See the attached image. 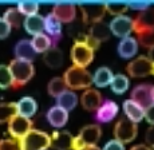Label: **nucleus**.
Listing matches in <instances>:
<instances>
[{
	"label": "nucleus",
	"instance_id": "obj_32",
	"mask_svg": "<svg viewBox=\"0 0 154 150\" xmlns=\"http://www.w3.org/2000/svg\"><path fill=\"white\" fill-rule=\"evenodd\" d=\"M66 90H67V86H66V83H64L62 76H55V78H52L51 81L48 82V86H47L48 94L51 96H54L55 99L58 98L62 93H64Z\"/></svg>",
	"mask_w": 154,
	"mask_h": 150
},
{
	"label": "nucleus",
	"instance_id": "obj_18",
	"mask_svg": "<svg viewBox=\"0 0 154 150\" xmlns=\"http://www.w3.org/2000/svg\"><path fill=\"white\" fill-rule=\"evenodd\" d=\"M44 31L51 38L54 46H56L59 39H62V23L52 14L44 16Z\"/></svg>",
	"mask_w": 154,
	"mask_h": 150
},
{
	"label": "nucleus",
	"instance_id": "obj_39",
	"mask_svg": "<svg viewBox=\"0 0 154 150\" xmlns=\"http://www.w3.org/2000/svg\"><path fill=\"white\" fill-rule=\"evenodd\" d=\"M100 150H126V149H125V145L121 143L119 141L111 139V141H109V142H106L103 149H100Z\"/></svg>",
	"mask_w": 154,
	"mask_h": 150
},
{
	"label": "nucleus",
	"instance_id": "obj_34",
	"mask_svg": "<svg viewBox=\"0 0 154 150\" xmlns=\"http://www.w3.org/2000/svg\"><path fill=\"white\" fill-rule=\"evenodd\" d=\"M16 10L20 12L22 16H32L36 15L38 11H39V3L36 2H20L17 3Z\"/></svg>",
	"mask_w": 154,
	"mask_h": 150
},
{
	"label": "nucleus",
	"instance_id": "obj_8",
	"mask_svg": "<svg viewBox=\"0 0 154 150\" xmlns=\"http://www.w3.org/2000/svg\"><path fill=\"white\" fill-rule=\"evenodd\" d=\"M109 28H110L111 34H114V36H118L121 39L127 38L134 31V28H133V19L126 15L114 16V19L109 24Z\"/></svg>",
	"mask_w": 154,
	"mask_h": 150
},
{
	"label": "nucleus",
	"instance_id": "obj_47",
	"mask_svg": "<svg viewBox=\"0 0 154 150\" xmlns=\"http://www.w3.org/2000/svg\"><path fill=\"white\" fill-rule=\"evenodd\" d=\"M152 99H153V105H154V86H152Z\"/></svg>",
	"mask_w": 154,
	"mask_h": 150
},
{
	"label": "nucleus",
	"instance_id": "obj_28",
	"mask_svg": "<svg viewBox=\"0 0 154 150\" xmlns=\"http://www.w3.org/2000/svg\"><path fill=\"white\" fill-rule=\"evenodd\" d=\"M114 74L109 67H99V69L95 70L93 75V83L95 84L97 87H106V86H110L111 83V79Z\"/></svg>",
	"mask_w": 154,
	"mask_h": 150
},
{
	"label": "nucleus",
	"instance_id": "obj_24",
	"mask_svg": "<svg viewBox=\"0 0 154 150\" xmlns=\"http://www.w3.org/2000/svg\"><path fill=\"white\" fill-rule=\"evenodd\" d=\"M43 62L50 69H59L63 64V52L56 46H52L43 54Z\"/></svg>",
	"mask_w": 154,
	"mask_h": 150
},
{
	"label": "nucleus",
	"instance_id": "obj_44",
	"mask_svg": "<svg viewBox=\"0 0 154 150\" xmlns=\"http://www.w3.org/2000/svg\"><path fill=\"white\" fill-rule=\"evenodd\" d=\"M130 150H153L152 148H149L147 145H145V143H140V145H135L133 146Z\"/></svg>",
	"mask_w": 154,
	"mask_h": 150
},
{
	"label": "nucleus",
	"instance_id": "obj_15",
	"mask_svg": "<svg viewBox=\"0 0 154 150\" xmlns=\"http://www.w3.org/2000/svg\"><path fill=\"white\" fill-rule=\"evenodd\" d=\"M118 105L114 101H103L102 105L98 107V110L95 111V119L99 123H109L114 119V117L118 114Z\"/></svg>",
	"mask_w": 154,
	"mask_h": 150
},
{
	"label": "nucleus",
	"instance_id": "obj_2",
	"mask_svg": "<svg viewBox=\"0 0 154 150\" xmlns=\"http://www.w3.org/2000/svg\"><path fill=\"white\" fill-rule=\"evenodd\" d=\"M11 76H12V87L20 89L24 84H27L35 75V67L32 62L22 60V59H12L8 64Z\"/></svg>",
	"mask_w": 154,
	"mask_h": 150
},
{
	"label": "nucleus",
	"instance_id": "obj_33",
	"mask_svg": "<svg viewBox=\"0 0 154 150\" xmlns=\"http://www.w3.org/2000/svg\"><path fill=\"white\" fill-rule=\"evenodd\" d=\"M111 91L115 94H123L129 89V78L123 74H117L112 76L110 83Z\"/></svg>",
	"mask_w": 154,
	"mask_h": 150
},
{
	"label": "nucleus",
	"instance_id": "obj_35",
	"mask_svg": "<svg viewBox=\"0 0 154 150\" xmlns=\"http://www.w3.org/2000/svg\"><path fill=\"white\" fill-rule=\"evenodd\" d=\"M10 87H12V76L10 69L5 64H0V89L7 90Z\"/></svg>",
	"mask_w": 154,
	"mask_h": 150
},
{
	"label": "nucleus",
	"instance_id": "obj_9",
	"mask_svg": "<svg viewBox=\"0 0 154 150\" xmlns=\"http://www.w3.org/2000/svg\"><path fill=\"white\" fill-rule=\"evenodd\" d=\"M82 11V22L85 24H94V23L102 22L106 15L105 4H81Z\"/></svg>",
	"mask_w": 154,
	"mask_h": 150
},
{
	"label": "nucleus",
	"instance_id": "obj_6",
	"mask_svg": "<svg viewBox=\"0 0 154 150\" xmlns=\"http://www.w3.org/2000/svg\"><path fill=\"white\" fill-rule=\"evenodd\" d=\"M127 74L133 78H143V76L154 75V62L147 57H137L126 66Z\"/></svg>",
	"mask_w": 154,
	"mask_h": 150
},
{
	"label": "nucleus",
	"instance_id": "obj_43",
	"mask_svg": "<svg viewBox=\"0 0 154 150\" xmlns=\"http://www.w3.org/2000/svg\"><path fill=\"white\" fill-rule=\"evenodd\" d=\"M127 5H129V8H131V10H134V11H140V12H142V11H145L146 8L150 7L147 3H130V4H127Z\"/></svg>",
	"mask_w": 154,
	"mask_h": 150
},
{
	"label": "nucleus",
	"instance_id": "obj_45",
	"mask_svg": "<svg viewBox=\"0 0 154 150\" xmlns=\"http://www.w3.org/2000/svg\"><path fill=\"white\" fill-rule=\"evenodd\" d=\"M147 58H149L152 62H154V46L149 48V55H147Z\"/></svg>",
	"mask_w": 154,
	"mask_h": 150
},
{
	"label": "nucleus",
	"instance_id": "obj_40",
	"mask_svg": "<svg viewBox=\"0 0 154 150\" xmlns=\"http://www.w3.org/2000/svg\"><path fill=\"white\" fill-rule=\"evenodd\" d=\"M11 34V26L0 16V39H5Z\"/></svg>",
	"mask_w": 154,
	"mask_h": 150
},
{
	"label": "nucleus",
	"instance_id": "obj_16",
	"mask_svg": "<svg viewBox=\"0 0 154 150\" xmlns=\"http://www.w3.org/2000/svg\"><path fill=\"white\" fill-rule=\"evenodd\" d=\"M102 94L95 89H87L82 93L81 105L87 111H97L98 107L102 105Z\"/></svg>",
	"mask_w": 154,
	"mask_h": 150
},
{
	"label": "nucleus",
	"instance_id": "obj_17",
	"mask_svg": "<svg viewBox=\"0 0 154 150\" xmlns=\"http://www.w3.org/2000/svg\"><path fill=\"white\" fill-rule=\"evenodd\" d=\"M46 118L48 121V123L55 129H60L69 121V111H66L64 109L59 107V106H52L50 107V110L47 111Z\"/></svg>",
	"mask_w": 154,
	"mask_h": 150
},
{
	"label": "nucleus",
	"instance_id": "obj_29",
	"mask_svg": "<svg viewBox=\"0 0 154 150\" xmlns=\"http://www.w3.org/2000/svg\"><path fill=\"white\" fill-rule=\"evenodd\" d=\"M15 115H17V109L15 102H0V125L10 122Z\"/></svg>",
	"mask_w": 154,
	"mask_h": 150
},
{
	"label": "nucleus",
	"instance_id": "obj_36",
	"mask_svg": "<svg viewBox=\"0 0 154 150\" xmlns=\"http://www.w3.org/2000/svg\"><path fill=\"white\" fill-rule=\"evenodd\" d=\"M106 12H109L110 15L114 16H119V15H125V12L129 10L127 3H106Z\"/></svg>",
	"mask_w": 154,
	"mask_h": 150
},
{
	"label": "nucleus",
	"instance_id": "obj_3",
	"mask_svg": "<svg viewBox=\"0 0 154 150\" xmlns=\"http://www.w3.org/2000/svg\"><path fill=\"white\" fill-rule=\"evenodd\" d=\"M102 137V129L99 125L91 123L82 127L79 134L72 138V150H86L87 148L97 146Z\"/></svg>",
	"mask_w": 154,
	"mask_h": 150
},
{
	"label": "nucleus",
	"instance_id": "obj_11",
	"mask_svg": "<svg viewBox=\"0 0 154 150\" xmlns=\"http://www.w3.org/2000/svg\"><path fill=\"white\" fill-rule=\"evenodd\" d=\"M133 28L135 34L143 31H154V7H149L133 19Z\"/></svg>",
	"mask_w": 154,
	"mask_h": 150
},
{
	"label": "nucleus",
	"instance_id": "obj_12",
	"mask_svg": "<svg viewBox=\"0 0 154 150\" xmlns=\"http://www.w3.org/2000/svg\"><path fill=\"white\" fill-rule=\"evenodd\" d=\"M52 15L60 23H72L76 17V5L71 3H58L52 7Z\"/></svg>",
	"mask_w": 154,
	"mask_h": 150
},
{
	"label": "nucleus",
	"instance_id": "obj_19",
	"mask_svg": "<svg viewBox=\"0 0 154 150\" xmlns=\"http://www.w3.org/2000/svg\"><path fill=\"white\" fill-rule=\"evenodd\" d=\"M117 51L119 54L121 58H125V59H130L133 58L135 54L138 52V42L135 38L133 36H127L121 39V42L118 43Z\"/></svg>",
	"mask_w": 154,
	"mask_h": 150
},
{
	"label": "nucleus",
	"instance_id": "obj_22",
	"mask_svg": "<svg viewBox=\"0 0 154 150\" xmlns=\"http://www.w3.org/2000/svg\"><path fill=\"white\" fill-rule=\"evenodd\" d=\"M23 26H24V30L28 32L29 35L35 36L38 34H42L44 31V17L39 14L32 16H27L23 20Z\"/></svg>",
	"mask_w": 154,
	"mask_h": 150
},
{
	"label": "nucleus",
	"instance_id": "obj_30",
	"mask_svg": "<svg viewBox=\"0 0 154 150\" xmlns=\"http://www.w3.org/2000/svg\"><path fill=\"white\" fill-rule=\"evenodd\" d=\"M69 34L74 39V42H83L85 36L87 35V30H86V24L83 22H75L70 23L69 26Z\"/></svg>",
	"mask_w": 154,
	"mask_h": 150
},
{
	"label": "nucleus",
	"instance_id": "obj_14",
	"mask_svg": "<svg viewBox=\"0 0 154 150\" xmlns=\"http://www.w3.org/2000/svg\"><path fill=\"white\" fill-rule=\"evenodd\" d=\"M50 148L54 150H71L72 149V135L67 130H56L51 135Z\"/></svg>",
	"mask_w": 154,
	"mask_h": 150
},
{
	"label": "nucleus",
	"instance_id": "obj_41",
	"mask_svg": "<svg viewBox=\"0 0 154 150\" xmlns=\"http://www.w3.org/2000/svg\"><path fill=\"white\" fill-rule=\"evenodd\" d=\"M145 141H146V143H145V145H147L149 148L154 149V125L150 126V127L146 130V134H145Z\"/></svg>",
	"mask_w": 154,
	"mask_h": 150
},
{
	"label": "nucleus",
	"instance_id": "obj_42",
	"mask_svg": "<svg viewBox=\"0 0 154 150\" xmlns=\"http://www.w3.org/2000/svg\"><path fill=\"white\" fill-rule=\"evenodd\" d=\"M145 118L152 126L154 125V105H150L147 109H145Z\"/></svg>",
	"mask_w": 154,
	"mask_h": 150
},
{
	"label": "nucleus",
	"instance_id": "obj_23",
	"mask_svg": "<svg viewBox=\"0 0 154 150\" xmlns=\"http://www.w3.org/2000/svg\"><path fill=\"white\" fill-rule=\"evenodd\" d=\"M15 55H16V59L32 62L35 59L36 52L34 51V48H32V46H31V42H29L28 39H22L15 46Z\"/></svg>",
	"mask_w": 154,
	"mask_h": 150
},
{
	"label": "nucleus",
	"instance_id": "obj_26",
	"mask_svg": "<svg viewBox=\"0 0 154 150\" xmlns=\"http://www.w3.org/2000/svg\"><path fill=\"white\" fill-rule=\"evenodd\" d=\"M29 42H31L32 48H34V51L36 52V54H44V52L48 51V50L54 46L51 38L47 34H44V32L32 36V39L29 40Z\"/></svg>",
	"mask_w": 154,
	"mask_h": 150
},
{
	"label": "nucleus",
	"instance_id": "obj_7",
	"mask_svg": "<svg viewBox=\"0 0 154 150\" xmlns=\"http://www.w3.org/2000/svg\"><path fill=\"white\" fill-rule=\"evenodd\" d=\"M71 60L74 66L86 69L94 60V51L83 42H74L71 47Z\"/></svg>",
	"mask_w": 154,
	"mask_h": 150
},
{
	"label": "nucleus",
	"instance_id": "obj_38",
	"mask_svg": "<svg viewBox=\"0 0 154 150\" xmlns=\"http://www.w3.org/2000/svg\"><path fill=\"white\" fill-rule=\"evenodd\" d=\"M0 150H20L19 142L12 138H5V139H0Z\"/></svg>",
	"mask_w": 154,
	"mask_h": 150
},
{
	"label": "nucleus",
	"instance_id": "obj_46",
	"mask_svg": "<svg viewBox=\"0 0 154 150\" xmlns=\"http://www.w3.org/2000/svg\"><path fill=\"white\" fill-rule=\"evenodd\" d=\"M86 150H100V149L98 148V146H93V148H87Z\"/></svg>",
	"mask_w": 154,
	"mask_h": 150
},
{
	"label": "nucleus",
	"instance_id": "obj_5",
	"mask_svg": "<svg viewBox=\"0 0 154 150\" xmlns=\"http://www.w3.org/2000/svg\"><path fill=\"white\" fill-rule=\"evenodd\" d=\"M138 135L137 123L131 122L127 118H119L114 125V139L119 141L121 143H130Z\"/></svg>",
	"mask_w": 154,
	"mask_h": 150
},
{
	"label": "nucleus",
	"instance_id": "obj_20",
	"mask_svg": "<svg viewBox=\"0 0 154 150\" xmlns=\"http://www.w3.org/2000/svg\"><path fill=\"white\" fill-rule=\"evenodd\" d=\"M123 113H125L126 118L134 123L141 122L145 118V109L141 107L138 103H135L131 99H126L123 102Z\"/></svg>",
	"mask_w": 154,
	"mask_h": 150
},
{
	"label": "nucleus",
	"instance_id": "obj_25",
	"mask_svg": "<svg viewBox=\"0 0 154 150\" xmlns=\"http://www.w3.org/2000/svg\"><path fill=\"white\" fill-rule=\"evenodd\" d=\"M110 28H109V24L103 22H98L94 23V24L90 26V28L87 30V35L91 36L93 39H95L98 43H102L105 40H107L110 38Z\"/></svg>",
	"mask_w": 154,
	"mask_h": 150
},
{
	"label": "nucleus",
	"instance_id": "obj_1",
	"mask_svg": "<svg viewBox=\"0 0 154 150\" xmlns=\"http://www.w3.org/2000/svg\"><path fill=\"white\" fill-rule=\"evenodd\" d=\"M63 81L66 83L67 89L72 90H87L93 84V75L87 69L71 66L64 71Z\"/></svg>",
	"mask_w": 154,
	"mask_h": 150
},
{
	"label": "nucleus",
	"instance_id": "obj_37",
	"mask_svg": "<svg viewBox=\"0 0 154 150\" xmlns=\"http://www.w3.org/2000/svg\"><path fill=\"white\" fill-rule=\"evenodd\" d=\"M137 42L138 44L149 50L154 46V31H143L137 34Z\"/></svg>",
	"mask_w": 154,
	"mask_h": 150
},
{
	"label": "nucleus",
	"instance_id": "obj_27",
	"mask_svg": "<svg viewBox=\"0 0 154 150\" xmlns=\"http://www.w3.org/2000/svg\"><path fill=\"white\" fill-rule=\"evenodd\" d=\"M76 105H78V95L69 89L56 98V106L64 109L66 111L74 110L76 107Z\"/></svg>",
	"mask_w": 154,
	"mask_h": 150
},
{
	"label": "nucleus",
	"instance_id": "obj_4",
	"mask_svg": "<svg viewBox=\"0 0 154 150\" xmlns=\"http://www.w3.org/2000/svg\"><path fill=\"white\" fill-rule=\"evenodd\" d=\"M17 142L20 150H47L51 143V138L46 131L32 129Z\"/></svg>",
	"mask_w": 154,
	"mask_h": 150
},
{
	"label": "nucleus",
	"instance_id": "obj_10",
	"mask_svg": "<svg viewBox=\"0 0 154 150\" xmlns=\"http://www.w3.org/2000/svg\"><path fill=\"white\" fill-rule=\"evenodd\" d=\"M29 130H32V121L29 118H24L20 115H15L8 122V133L12 137V139L19 141L23 138Z\"/></svg>",
	"mask_w": 154,
	"mask_h": 150
},
{
	"label": "nucleus",
	"instance_id": "obj_21",
	"mask_svg": "<svg viewBox=\"0 0 154 150\" xmlns=\"http://www.w3.org/2000/svg\"><path fill=\"white\" fill-rule=\"evenodd\" d=\"M16 109L17 115L31 119V117H34L38 111V103L32 96H23L16 102Z\"/></svg>",
	"mask_w": 154,
	"mask_h": 150
},
{
	"label": "nucleus",
	"instance_id": "obj_31",
	"mask_svg": "<svg viewBox=\"0 0 154 150\" xmlns=\"http://www.w3.org/2000/svg\"><path fill=\"white\" fill-rule=\"evenodd\" d=\"M8 24L11 26V28H19L23 24V16L20 15V12L16 10V7H10L5 10L4 15L2 16Z\"/></svg>",
	"mask_w": 154,
	"mask_h": 150
},
{
	"label": "nucleus",
	"instance_id": "obj_13",
	"mask_svg": "<svg viewBox=\"0 0 154 150\" xmlns=\"http://www.w3.org/2000/svg\"><path fill=\"white\" fill-rule=\"evenodd\" d=\"M130 99L138 103L141 107L147 109L150 105H153L152 99V84H138L131 90L130 94Z\"/></svg>",
	"mask_w": 154,
	"mask_h": 150
}]
</instances>
